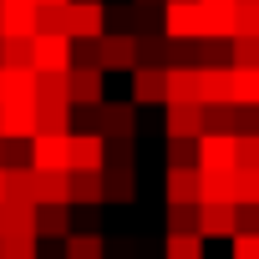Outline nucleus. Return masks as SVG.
<instances>
[{
  "mask_svg": "<svg viewBox=\"0 0 259 259\" xmlns=\"http://www.w3.org/2000/svg\"><path fill=\"white\" fill-rule=\"evenodd\" d=\"M71 36L66 31H31V71H66Z\"/></svg>",
  "mask_w": 259,
  "mask_h": 259,
  "instance_id": "1",
  "label": "nucleus"
},
{
  "mask_svg": "<svg viewBox=\"0 0 259 259\" xmlns=\"http://www.w3.org/2000/svg\"><path fill=\"white\" fill-rule=\"evenodd\" d=\"M97 66H102V71H133V66H138V36L107 26V31L97 36Z\"/></svg>",
  "mask_w": 259,
  "mask_h": 259,
  "instance_id": "2",
  "label": "nucleus"
},
{
  "mask_svg": "<svg viewBox=\"0 0 259 259\" xmlns=\"http://www.w3.org/2000/svg\"><path fill=\"white\" fill-rule=\"evenodd\" d=\"M36 133V97H0V138L26 143Z\"/></svg>",
  "mask_w": 259,
  "mask_h": 259,
  "instance_id": "3",
  "label": "nucleus"
},
{
  "mask_svg": "<svg viewBox=\"0 0 259 259\" xmlns=\"http://www.w3.org/2000/svg\"><path fill=\"white\" fill-rule=\"evenodd\" d=\"M61 31L66 36H102L107 31V6L102 0H66L61 6Z\"/></svg>",
  "mask_w": 259,
  "mask_h": 259,
  "instance_id": "4",
  "label": "nucleus"
},
{
  "mask_svg": "<svg viewBox=\"0 0 259 259\" xmlns=\"http://www.w3.org/2000/svg\"><path fill=\"white\" fill-rule=\"evenodd\" d=\"M203 26V0H163V36L188 41Z\"/></svg>",
  "mask_w": 259,
  "mask_h": 259,
  "instance_id": "5",
  "label": "nucleus"
},
{
  "mask_svg": "<svg viewBox=\"0 0 259 259\" xmlns=\"http://www.w3.org/2000/svg\"><path fill=\"white\" fill-rule=\"evenodd\" d=\"M102 66H66V102L71 107H92V102H102L107 92H102Z\"/></svg>",
  "mask_w": 259,
  "mask_h": 259,
  "instance_id": "6",
  "label": "nucleus"
},
{
  "mask_svg": "<svg viewBox=\"0 0 259 259\" xmlns=\"http://www.w3.org/2000/svg\"><path fill=\"white\" fill-rule=\"evenodd\" d=\"M168 97V66H133V102L138 107H163Z\"/></svg>",
  "mask_w": 259,
  "mask_h": 259,
  "instance_id": "7",
  "label": "nucleus"
},
{
  "mask_svg": "<svg viewBox=\"0 0 259 259\" xmlns=\"http://www.w3.org/2000/svg\"><path fill=\"white\" fill-rule=\"evenodd\" d=\"M36 203H71V168H31Z\"/></svg>",
  "mask_w": 259,
  "mask_h": 259,
  "instance_id": "8",
  "label": "nucleus"
},
{
  "mask_svg": "<svg viewBox=\"0 0 259 259\" xmlns=\"http://www.w3.org/2000/svg\"><path fill=\"white\" fill-rule=\"evenodd\" d=\"M102 138H133L138 143V102H107L102 97Z\"/></svg>",
  "mask_w": 259,
  "mask_h": 259,
  "instance_id": "9",
  "label": "nucleus"
},
{
  "mask_svg": "<svg viewBox=\"0 0 259 259\" xmlns=\"http://www.w3.org/2000/svg\"><path fill=\"white\" fill-rule=\"evenodd\" d=\"M31 168H66V143L71 133H31Z\"/></svg>",
  "mask_w": 259,
  "mask_h": 259,
  "instance_id": "10",
  "label": "nucleus"
},
{
  "mask_svg": "<svg viewBox=\"0 0 259 259\" xmlns=\"http://www.w3.org/2000/svg\"><path fill=\"white\" fill-rule=\"evenodd\" d=\"M102 163H107V138L102 133H71L66 168H102Z\"/></svg>",
  "mask_w": 259,
  "mask_h": 259,
  "instance_id": "11",
  "label": "nucleus"
},
{
  "mask_svg": "<svg viewBox=\"0 0 259 259\" xmlns=\"http://www.w3.org/2000/svg\"><path fill=\"white\" fill-rule=\"evenodd\" d=\"M198 168H234V133H198Z\"/></svg>",
  "mask_w": 259,
  "mask_h": 259,
  "instance_id": "12",
  "label": "nucleus"
},
{
  "mask_svg": "<svg viewBox=\"0 0 259 259\" xmlns=\"http://www.w3.org/2000/svg\"><path fill=\"white\" fill-rule=\"evenodd\" d=\"M168 107V138H198L203 133V102H163Z\"/></svg>",
  "mask_w": 259,
  "mask_h": 259,
  "instance_id": "13",
  "label": "nucleus"
},
{
  "mask_svg": "<svg viewBox=\"0 0 259 259\" xmlns=\"http://www.w3.org/2000/svg\"><path fill=\"white\" fill-rule=\"evenodd\" d=\"M0 239H36V203H0Z\"/></svg>",
  "mask_w": 259,
  "mask_h": 259,
  "instance_id": "14",
  "label": "nucleus"
},
{
  "mask_svg": "<svg viewBox=\"0 0 259 259\" xmlns=\"http://www.w3.org/2000/svg\"><path fill=\"white\" fill-rule=\"evenodd\" d=\"M36 133H71V102L66 97H36Z\"/></svg>",
  "mask_w": 259,
  "mask_h": 259,
  "instance_id": "15",
  "label": "nucleus"
},
{
  "mask_svg": "<svg viewBox=\"0 0 259 259\" xmlns=\"http://www.w3.org/2000/svg\"><path fill=\"white\" fill-rule=\"evenodd\" d=\"M163 193H168V203H198V163L168 168V178H163Z\"/></svg>",
  "mask_w": 259,
  "mask_h": 259,
  "instance_id": "16",
  "label": "nucleus"
},
{
  "mask_svg": "<svg viewBox=\"0 0 259 259\" xmlns=\"http://www.w3.org/2000/svg\"><path fill=\"white\" fill-rule=\"evenodd\" d=\"M71 234V203H36V239H66Z\"/></svg>",
  "mask_w": 259,
  "mask_h": 259,
  "instance_id": "17",
  "label": "nucleus"
},
{
  "mask_svg": "<svg viewBox=\"0 0 259 259\" xmlns=\"http://www.w3.org/2000/svg\"><path fill=\"white\" fill-rule=\"evenodd\" d=\"M198 234L203 239H229L234 234V203H198Z\"/></svg>",
  "mask_w": 259,
  "mask_h": 259,
  "instance_id": "18",
  "label": "nucleus"
},
{
  "mask_svg": "<svg viewBox=\"0 0 259 259\" xmlns=\"http://www.w3.org/2000/svg\"><path fill=\"white\" fill-rule=\"evenodd\" d=\"M102 198L133 203L138 198V168H102Z\"/></svg>",
  "mask_w": 259,
  "mask_h": 259,
  "instance_id": "19",
  "label": "nucleus"
},
{
  "mask_svg": "<svg viewBox=\"0 0 259 259\" xmlns=\"http://www.w3.org/2000/svg\"><path fill=\"white\" fill-rule=\"evenodd\" d=\"M0 203H36V193H31V163L26 168H0Z\"/></svg>",
  "mask_w": 259,
  "mask_h": 259,
  "instance_id": "20",
  "label": "nucleus"
},
{
  "mask_svg": "<svg viewBox=\"0 0 259 259\" xmlns=\"http://www.w3.org/2000/svg\"><path fill=\"white\" fill-rule=\"evenodd\" d=\"M229 102L234 107H259V66H229Z\"/></svg>",
  "mask_w": 259,
  "mask_h": 259,
  "instance_id": "21",
  "label": "nucleus"
},
{
  "mask_svg": "<svg viewBox=\"0 0 259 259\" xmlns=\"http://www.w3.org/2000/svg\"><path fill=\"white\" fill-rule=\"evenodd\" d=\"M61 259H107V244H102V234L97 229H71L66 239H61Z\"/></svg>",
  "mask_w": 259,
  "mask_h": 259,
  "instance_id": "22",
  "label": "nucleus"
},
{
  "mask_svg": "<svg viewBox=\"0 0 259 259\" xmlns=\"http://www.w3.org/2000/svg\"><path fill=\"white\" fill-rule=\"evenodd\" d=\"M198 36H234V0H203V26Z\"/></svg>",
  "mask_w": 259,
  "mask_h": 259,
  "instance_id": "23",
  "label": "nucleus"
},
{
  "mask_svg": "<svg viewBox=\"0 0 259 259\" xmlns=\"http://www.w3.org/2000/svg\"><path fill=\"white\" fill-rule=\"evenodd\" d=\"M198 203H234V178H229V168H213V173L198 168Z\"/></svg>",
  "mask_w": 259,
  "mask_h": 259,
  "instance_id": "24",
  "label": "nucleus"
},
{
  "mask_svg": "<svg viewBox=\"0 0 259 259\" xmlns=\"http://www.w3.org/2000/svg\"><path fill=\"white\" fill-rule=\"evenodd\" d=\"M168 56H173V36H163V31H138V61H143V66H168Z\"/></svg>",
  "mask_w": 259,
  "mask_h": 259,
  "instance_id": "25",
  "label": "nucleus"
},
{
  "mask_svg": "<svg viewBox=\"0 0 259 259\" xmlns=\"http://www.w3.org/2000/svg\"><path fill=\"white\" fill-rule=\"evenodd\" d=\"M229 66H198V102H229Z\"/></svg>",
  "mask_w": 259,
  "mask_h": 259,
  "instance_id": "26",
  "label": "nucleus"
},
{
  "mask_svg": "<svg viewBox=\"0 0 259 259\" xmlns=\"http://www.w3.org/2000/svg\"><path fill=\"white\" fill-rule=\"evenodd\" d=\"M163 102H198V66H168V97Z\"/></svg>",
  "mask_w": 259,
  "mask_h": 259,
  "instance_id": "27",
  "label": "nucleus"
},
{
  "mask_svg": "<svg viewBox=\"0 0 259 259\" xmlns=\"http://www.w3.org/2000/svg\"><path fill=\"white\" fill-rule=\"evenodd\" d=\"M71 203H102V168H71Z\"/></svg>",
  "mask_w": 259,
  "mask_h": 259,
  "instance_id": "28",
  "label": "nucleus"
},
{
  "mask_svg": "<svg viewBox=\"0 0 259 259\" xmlns=\"http://www.w3.org/2000/svg\"><path fill=\"white\" fill-rule=\"evenodd\" d=\"M36 31V6H0V36H31Z\"/></svg>",
  "mask_w": 259,
  "mask_h": 259,
  "instance_id": "29",
  "label": "nucleus"
},
{
  "mask_svg": "<svg viewBox=\"0 0 259 259\" xmlns=\"http://www.w3.org/2000/svg\"><path fill=\"white\" fill-rule=\"evenodd\" d=\"M0 97H36V71L31 66H0Z\"/></svg>",
  "mask_w": 259,
  "mask_h": 259,
  "instance_id": "30",
  "label": "nucleus"
},
{
  "mask_svg": "<svg viewBox=\"0 0 259 259\" xmlns=\"http://www.w3.org/2000/svg\"><path fill=\"white\" fill-rule=\"evenodd\" d=\"M229 178H234V203H259V168L234 163V168H229Z\"/></svg>",
  "mask_w": 259,
  "mask_h": 259,
  "instance_id": "31",
  "label": "nucleus"
},
{
  "mask_svg": "<svg viewBox=\"0 0 259 259\" xmlns=\"http://www.w3.org/2000/svg\"><path fill=\"white\" fill-rule=\"evenodd\" d=\"M163 259H208V239L203 234H168V254Z\"/></svg>",
  "mask_w": 259,
  "mask_h": 259,
  "instance_id": "32",
  "label": "nucleus"
},
{
  "mask_svg": "<svg viewBox=\"0 0 259 259\" xmlns=\"http://www.w3.org/2000/svg\"><path fill=\"white\" fill-rule=\"evenodd\" d=\"M168 234H198V203H168Z\"/></svg>",
  "mask_w": 259,
  "mask_h": 259,
  "instance_id": "33",
  "label": "nucleus"
},
{
  "mask_svg": "<svg viewBox=\"0 0 259 259\" xmlns=\"http://www.w3.org/2000/svg\"><path fill=\"white\" fill-rule=\"evenodd\" d=\"M229 66H259V36H229Z\"/></svg>",
  "mask_w": 259,
  "mask_h": 259,
  "instance_id": "34",
  "label": "nucleus"
},
{
  "mask_svg": "<svg viewBox=\"0 0 259 259\" xmlns=\"http://www.w3.org/2000/svg\"><path fill=\"white\" fill-rule=\"evenodd\" d=\"M203 133H234V102H208L203 107Z\"/></svg>",
  "mask_w": 259,
  "mask_h": 259,
  "instance_id": "35",
  "label": "nucleus"
},
{
  "mask_svg": "<svg viewBox=\"0 0 259 259\" xmlns=\"http://www.w3.org/2000/svg\"><path fill=\"white\" fill-rule=\"evenodd\" d=\"M234 36H259V0H234Z\"/></svg>",
  "mask_w": 259,
  "mask_h": 259,
  "instance_id": "36",
  "label": "nucleus"
},
{
  "mask_svg": "<svg viewBox=\"0 0 259 259\" xmlns=\"http://www.w3.org/2000/svg\"><path fill=\"white\" fill-rule=\"evenodd\" d=\"M198 163V138H168V168Z\"/></svg>",
  "mask_w": 259,
  "mask_h": 259,
  "instance_id": "37",
  "label": "nucleus"
},
{
  "mask_svg": "<svg viewBox=\"0 0 259 259\" xmlns=\"http://www.w3.org/2000/svg\"><path fill=\"white\" fill-rule=\"evenodd\" d=\"M234 163L259 168V133H234Z\"/></svg>",
  "mask_w": 259,
  "mask_h": 259,
  "instance_id": "38",
  "label": "nucleus"
},
{
  "mask_svg": "<svg viewBox=\"0 0 259 259\" xmlns=\"http://www.w3.org/2000/svg\"><path fill=\"white\" fill-rule=\"evenodd\" d=\"M229 244H234V259H259V229H234Z\"/></svg>",
  "mask_w": 259,
  "mask_h": 259,
  "instance_id": "39",
  "label": "nucleus"
},
{
  "mask_svg": "<svg viewBox=\"0 0 259 259\" xmlns=\"http://www.w3.org/2000/svg\"><path fill=\"white\" fill-rule=\"evenodd\" d=\"M36 97H66V71H36Z\"/></svg>",
  "mask_w": 259,
  "mask_h": 259,
  "instance_id": "40",
  "label": "nucleus"
},
{
  "mask_svg": "<svg viewBox=\"0 0 259 259\" xmlns=\"http://www.w3.org/2000/svg\"><path fill=\"white\" fill-rule=\"evenodd\" d=\"M133 6H143V11H153V6H163V0H133Z\"/></svg>",
  "mask_w": 259,
  "mask_h": 259,
  "instance_id": "41",
  "label": "nucleus"
},
{
  "mask_svg": "<svg viewBox=\"0 0 259 259\" xmlns=\"http://www.w3.org/2000/svg\"><path fill=\"white\" fill-rule=\"evenodd\" d=\"M31 6H66V0H31Z\"/></svg>",
  "mask_w": 259,
  "mask_h": 259,
  "instance_id": "42",
  "label": "nucleus"
},
{
  "mask_svg": "<svg viewBox=\"0 0 259 259\" xmlns=\"http://www.w3.org/2000/svg\"><path fill=\"white\" fill-rule=\"evenodd\" d=\"M0 168H6V138H0Z\"/></svg>",
  "mask_w": 259,
  "mask_h": 259,
  "instance_id": "43",
  "label": "nucleus"
},
{
  "mask_svg": "<svg viewBox=\"0 0 259 259\" xmlns=\"http://www.w3.org/2000/svg\"><path fill=\"white\" fill-rule=\"evenodd\" d=\"M0 6H26V0H0Z\"/></svg>",
  "mask_w": 259,
  "mask_h": 259,
  "instance_id": "44",
  "label": "nucleus"
}]
</instances>
